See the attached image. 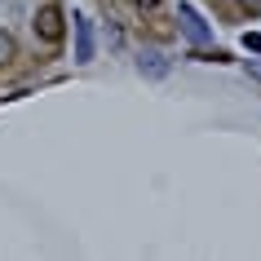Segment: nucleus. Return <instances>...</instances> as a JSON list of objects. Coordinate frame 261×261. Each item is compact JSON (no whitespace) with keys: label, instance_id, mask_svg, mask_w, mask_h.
I'll return each instance as SVG.
<instances>
[{"label":"nucleus","instance_id":"4","mask_svg":"<svg viewBox=\"0 0 261 261\" xmlns=\"http://www.w3.org/2000/svg\"><path fill=\"white\" fill-rule=\"evenodd\" d=\"M244 49H248V54H261V36H257V31H244Z\"/></svg>","mask_w":261,"mask_h":261},{"label":"nucleus","instance_id":"3","mask_svg":"<svg viewBox=\"0 0 261 261\" xmlns=\"http://www.w3.org/2000/svg\"><path fill=\"white\" fill-rule=\"evenodd\" d=\"M71 22H75V62H89L93 58V22L84 14H75Z\"/></svg>","mask_w":261,"mask_h":261},{"label":"nucleus","instance_id":"5","mask_svg":"<svg viewBox=\"0 0 261 261\" xmlns=\"http://www.w3.org/2000/svg\"><path fill=\"white\" fill-rule=\"evenodd\" d=\"M9 58H14V40H9V36L0 31V62H9Z\"/></svg>","mask_w":261,"mask_h":261},{"label":"nucleus","instance_id":"1","mask_svg":"<svg viewBox=\"0 0 261 261\" xmlns=\"http://www.w3.org/2000/svg\"><path fill=\"white\" fill-rule=\"evenodd\" d=\"M36 36H40L44 44L62 40V9H58V5H44L40 14H36Z\"/></svg>","mask_w":261,"mask_h":261},{"label":"nucleus","instance_id":"2","mask_svg":"<svg viewBox=\"0 0 261 261\" xmlns=\"http://www.w3.org/2000/svg\"><path fill=\"white\" fill-rule=\"evenodd\" d=\"M177 18H181V31L191 36L195 44H208L213 40V31H208V22L199 14H195V5H177Z\"/></svg>","mask_w":261,"mask_h":261},{"label":"nucleus","instance_id":"7","mask_svg":"<svg viewBox=\"0 0 261 261\" xmlns=\"http://www.w3.org/2000/svg\"><path fill=\"white\" fill-rule=\"evenodd\" d=\"M133 5H138V9H155V5H160V0H133Z\"/></svg>","mask_w":261,"mask_h":261},{"label":"nucleus","instance_id":"6","mask_svg":"<svg viewBox=\"0 0 261 261\" xmlns=\"http://www.w3.org/2000/svg\"><path fill=\"white\" fill-rule=\"evenodd\" d=\"M239 9H244L248 18H257V14H261V0H239Z\"/></svg>","mask_w":261,"mask_h":261}]
</instances>
